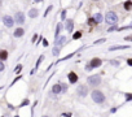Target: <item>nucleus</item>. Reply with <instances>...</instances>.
I'll use <instances>...</instances> for the list:
<instances>
[{
	"label": "nucleus",
	"mask_w": 132,
	"mask_h": 117,
	"mask_svg": "<svg viewBox=\"0 0 132 117\" xmlns=\"http://www.w3.org/2000/svg\"><path fill=\"white\" fill-rule=\"evenodd\" d=\"M92 100L97 104H101L105 102V95L102 94V91L95 90V91H92Z\"/></svg>",
	"instance_id": "obj_1"
},
{
	"label": "nucleus",
	"mask_w": 132,
	"mask_h": 117,
	"mask_svg": "<svg viewBox=\"0 0 132 117\" xmlns=\"http://www.w3.org/2000/svg\"><path fill=\"white\" fill-rule=\"evenodd\" d=\"M87 82H88L89 86H98V85L101 83V77H100V74L91 75V77H88Z\"/></svg>",
	"instance_id": "obj_2"
},
{
	"label": "nucleus",
	"mask_w": 132,
	"mask_h": 117,
	"mask_svg": "<svg viewBox=\"0 0 132 117\" xmlns=\"http://www.w3.org/2000/svg\"><path fill=\"white\" fill-rule=\"evenodd\" d=\"M105 20H106V22H108V24L114 25V24H117V21H118V16L115 14L114 12H108V13H106Z\"/></svg>",
	"instance_id": "obj_3"
},
{
	"label": "nucleus",
	"mask_w": 132,
	"mask_h": 117,
	"mask_svg": "<svg viewBox=\"0 0 132 117\" xmlns=\"http://www.w3.org/2000/svg\"><path fill=\"white\" fill-rule=\"evenodd\" d=\"M3 22H4V25L7 27H12V26H13V24H14L13 18H12L11 16H4V17H3Z\"/></svg>",
	"instance_id": "obj_4"
},
{
	"label": "nucleus",
	"mask_w": 132,
	"mask_h": 117,
	"mask_svg": "<svg viewBox=\"0 0 132 117\" xmlns=\"http://www.w3.org/2000/svg\"><path fill=\"white\" fill-rule=\"evenodd\" d=\"M14 21L17 22V24H23L25 22V14L23 13H21V12H18V13H16L14 16Z\"/></svg>",
	"instance_id": "obj_5"
},
{
	"label": "nucleus",
	"mask_w": 132,
	"mask_h": 117,
	"mask_svg": "<svg viewBox=\"0 0 132 117\" xmlns=\"http://www.w3.org/2000/svg\"><path fill=\"white\" fill-rule=\"evenodd\" d=\"M89 65H91V68H98L100 65H102V61H101V59L95 57V59H92V60H91Z\"/></svg>",
	"instance_id": "obj_6"
},
{
	"label": "nucleus",
	"mask_w": 132,
	"mask_h": 117,
	"mask_svg": "<svg viewBox=\"0 0 132 117\" xmlns=\"http://www.w3.org/2000/svg\"><path fill=\"white\" fill-rule=\"evenodd\" d=\"M67 78H69V81L71 82V83H76V82H78V75H76L75 72H69Z\"/></svg>",
	"instance_id": "obj_7"
},
{
	"label": "nucleus",
	"mask_w": 132,
	"mask_h": 117,
	"mask_svg": "<svg viewBox=\"0 0 132 117\" xmlns=\"http://www.w3.org/2000/svg\"><path fill=\"white\" fill-rule=\"evenodd\" d=\"M78 94L80 96H87V94H88V87L87 86H79L78 87Z\"/></svg>",
	"instance_id": "obj_8"
},
{
	"label": "nucleus",
	"mask_w": 132,
	"mask_h": 117,
	"mask_svg": "<svg viewBox=\"0 0 132 117\" xmlns=\"http://www.w3.org/2000/svg\"><path fill=\"white\" fill-rule=\"evenodd\" d=\"M61 91H63V86H62V85H58V83L53 85V87H52V92L53 94H60Z\"/></svg>",
	"instance_id": "obj_9"
},
{
	"label": "nucleus",
	"mask_w": 132,
	"mask_h": 117,
	"mask_svg": "<svg viewBox=\"0 0 132 117\" xmlns=\"http://www.w3.org/2000/svg\"><path fill=\"white\" fill-rule=\"evenodd\" d=\"M74 29V22L73 20H66V30L69 31V33H71Z\"/></svg>",
	"instance_id": "obj_10"
},
{
	"label": "nucleus",
	"mask_w": 132,
	"mask_h": 117,
	"mask_svg": "<svg viewBox=\"0 0 132 117\" xmlns=\"http://www.w3.org/2000/svg\"><path fill=\"white\" fill-rule=\"evenodd\" d=\"M23 33H25V31H23V29L18 27V29H16V30H14V37H16V38H20V37H22V35H23Z\"/></svg>",
	"instance_id": "obj_11"
},
{
	"label": "nucleus",
	"mask_w": 132,
	"mask_h": 117,
	"mask_svg": "<svg viewBox=\"0 0 132 117\" xmlns=\"http://www.w3.org/2000/svg\"><path fill=\"white\" fill-rule=\"evenodd\" d=\"M8 59V52L5 49H1L0 51V60H7Z\"/></svg>",
	"instance_id": "obj_12"
},
{
	"label": "nucleus",
	"mask_w": 132,
	"mask_h": 117,
	"mask_svg": "<svg viewBox=\"0 0 132 117\" xmlns=\"http://www.w3.org/2000/svg\"><path fill=\"white\" fill-rule=\"evenodd\" d=\"M61 29H62V25L58 24L57 25V29H56V34H54V37H56V40L60 38V33H61Z\"/></svg>",
	"instance_id": "obj_13"
},
{
	"label": "nucleus",
	"mask_w": 132,
	"mask_h": 117,
	"mask_svg": "<svg viewBox=\"0 0 132 117\" xmlns=\"http://www.w3.org/2000/svg\"><path fill=\"white\" fill-rule=\"evenodd\" d=\"M29 16H30L31 18H35V17L38 16V9H35V8L30 9V12H29Z\"/></svg>",
	"instance_id": "obj_14"
},
{
	"label": "nucleus",
	"mask_w": 132,
	"mask_h": 117,
	"mask_svg": "<svg viewBox=\"0 0 132 117\" xmlns=\"http://www.w3.org/2000/svg\"><path fill=\"white\" fill-rule=\"evenodd\" d=\"M124 48H128V46H115V47H110L109 51H117V49H124Z\"/></svg>",
	"instance_id": "obj_15"
},
{
	"label": "nucleus",
	"mask_w": 132,
	"mask_h": 117,
	"mask_svg": "<svg viewBox=\"0 0 132 117\" xmlns=\"http://www.w3.org/2000/svg\"><path fill=\"white\" fill-rule=\"evenodd\" d=\"M124 9H126V11H131V9H132V1H131V0H128V1L124 3Z\"/></svg>",
	"instance_id": "obj_16"
},
{
	"label": "nucleus",
	"mask_w": 132,
	"mask_h": 117,
	"mask_svg": "<svg viewBox=\"0 0 132 117\" xmlns=\"http://www.w3.org/2000/svg\"><path fill=\"white\" fill-rule=\"evenodd\" d=\"M95 20H96V22H97V24H101V22H102V16L100 14V13H96Z\"/></svg>",
	"instance_id": "obj_17"
},
{
	"label": "nucleus",
	"mask_w": 132,
	"mask_h": 117,
	"mask_svg": "<svg viewBox=\"0 0 132 117\" xmlns=\"http://www.w3.org/2000/svg\"><path fill=\"white\" fill-rule=\"evenodd\" d=\"M88 25H89V26H96L97 22H96L95 18H89V20H88Z\"/></svg>",
	"instance_id": "obj_18"
},
{
	"label": "nucleus",
	"mask_w": 132,
	"mask_h": 117,
	"mask_svg": "<svg viewBox=\"0 0 132 117\" xmlns=\"http://www.w3.org/2000/svg\"><path fill=\"white\" fill-rule=\"evenodd\" d=\"M63 42H65V37H61V38H58V39L56 40V44H57V46H61Z\"/></svg>",
	"instance_id": "obj_19"
},
{
	"label": "nucleus",
	"mask_w": 132,
	"mask_h": 117,
	"mask_svg": "<svg viewBox=\"0 0 132 117\" xmlns=\"http://www.w3.org/2000/svg\"><path fill=\"white\" fill-rule=\"evenodd\" d=\"M79 38H82V31H76L73 35V39H79Z\"/></svg>",
	"instance_id": "obj_20"
},
{
	"label": "nucleus",
	"mask_w": 132,
	"mask_h": 117,
	"mask_svg": "<svg viewBox=\"0 0 132 117\" xmlns=\"http://www.w3.org/2000/svg\"><path fill=\"white\" fill-rule=\"evenodd\" d=\"M43 59H44V56H40V57H39V59H38V61H36V66H35V68H38V66H39V65H40V62H41V61H43Z\"/></svg>",
	"instance_id": "obj_21"
},
{
	"label": "nucleus",
	"mask_w": 132,
	"mask_h": 117,
	"mask_svg": "<svg viewBox=\"0 0 132 117\" xmlns=\"http://www.w3.org/2000/svg\"><path fill=\"white\" fill-rule=\"evenodd\" d=\"M105 40H106V39H105V38H101V39H98V40H96V42H95V43H93V44H101V43H104V42H105Z\"/></svg>",
	"instance_id": "obj_22"
},
{
	"label": "nucleus",
	"mask_w": 132,
	"mask_h": 117,
	"mask_svg": "<svg viewBox=\"0 0 132 117\" xmlns=\"http://www.w3.org/2000/svg\"><path fill=\"white\" fill-rule=\"evenodd\" d=\"M51 11H52V5H49V7H48L47 8V11H46V13H44V17H47V16H48V13H49V12Z\"/></svg>",
	"instance_id": "obj_23"
},
{
	"label": "nucleus",
	"mask_w": 132,
	"mask_h": 117,
	"mask_svg": "<svg viewBox=\"0 0 132 117\" xmlns=\"http://www.w3.org/2000/svg\"><path fill=\"white\" fill-rule=\"evenodd\" d=\"M58 53H60V49L57 48V47H56V48H53V55L54 56H58Z\"/></svg>",
	"instance_id": "obj_24"
},
{
	"label": "nucleus",
	"mask_w": 132,
	"mask_h": 117,
	"mask_svg": "<svg viewBox=\"0 0 132 117\" xmlns=\"http://www.w3.org/2000/svg\"><path fill=\"white\" fill-rule=\"evenodd\" d=\"M66 18V11H62L61 12V20H65Z\"/></svg>",
	"instance_id": "obj_25"
},
{
	"label": "nucleus",
	"mask_w": 132,
	"mask_h": 117,
	"mask_svg": "<svg viewBox=\"0 0 132 117\" xmlns=\"http://www.w3.org/2000/svg\"><path fill=\"white\" fill-rule=\"evenodd\" d=\"M126 99H127V100H132V94H126Z\"/></svg>",
	"instance_id": "obj_26"
},
{
	"label": "nucleus",
	"mask_w": 132,
	"mask_h": 117,
	"mask_svg": "<svg viewBox=\"0 0 132 117\" xmlns=\"http://www.w3.org/2000/svg\"><path fill=\"white\" fill-rule=\"evenodd\" d=\"M21 69H22V65H18L17 68H16V70H14V72H16V73H18V72H21Z\"/></svg>",
	"instance_id": "obj_27"
},
{
	"label": "nucleus",
	"mask_w": 132,
	"mask_h": 117,
	"mask_svg": "<svg viewBox=\"0 0 132 117\" xmlns=\"http://www.w3.org/2000/svg\"><path fill=\"white\" fill-rule=\"evenodd\" d=\"M110 64H111V65H114V66H118V61H115V60H111Z\"/></svg>",
	"instance_id": "obj_28"
},
{
	"label": "nucleus",
	"mask_w": 132,
	"mask_h": 117,
	"mask_svg": "<svg viewBox=\"0 0 132 117\" xmlns=\"http://www.w3.org/2000/svg\"><path fill=\"white\" fill-rule=\"evenodd\" d=\"M61 117H73V116L70 115V113H62V115H61Z\"/></svg>",
	"instance_id": "obj_29"
},
{
	"label": "nucleus",
	"mask_w": 132,
	"mask_h": 117,
	"mask_svg": "<svg viewBox=\"0 0 132 117\" xmlns=\"http://www.w3.org/2000/svg\"><path fill=\"white\" fill-rule=\"evenodd\" d=\"M4 68H5V66H4V64H3L1 61H0V72H3V70H4Z\"/></svg>",
	"instance_id": "obj_30"
},
{
	"label": "nucleus",
	"mask_w": 132,
	"mask_h": 117,
	"mask_svg": "<svg viewBox=\"0 0 132 117\" xmlns=\"http://www.w3.org/2000/svg\"><path fill=\"white\" fill-rule=\"evenodd\" d=\"M43 46H44V47L48 46V40H47V39H43Z\"/></svg>",
	"instance_id": "obj_31"
},
{
	"label": "nucleus",
	"mask_w": 132,
	"mask_h": 117,
	"mask_svg": "<svg viewBox=\"0 0 132 117\" xmlns=\"http://www.w3.org/2000/svg\"><path fill=\"white\" fill-rule=\"evenodd\" d=\"M127 64L130 65V66H132V59H128L127 60Z\"/></svg>",
	"instance_id": "obj_32"
},
{
	"label": "nucleus",
	"mask_w": 132,
	"mask_h": 117,
	"mask_svg": "<svg viewBox=\"0 0 132 117\" xmlns=\"http://www.w3.org/2000/svg\"><path fill=\"white\" fill-rule=\"evenodd\" d=\"M115 29H117V27H115V26H114V25H113V26H111V27H109V30H108V31H113V30H115Z\"/></svg>",
	"instance_id": "obj_33"
},
{
	"label": "nucleus",
	"mask_w": 132,
	"mask_h": 117,
	"mask_svg": "<svg viewBox=\"0 0 132 117\" xmlns=\"http://www.w3.org/2000/svg\"><path fill=\"white\" fill-rule=\"evenodd\" d=\"M36 39H38V35H36V34H35V35L33 37V42L35 43V42H36Z\"/></svg>",
	"instance_id": "obj_34"
},
{
	"label": "nucleus",
	"mask_w": 132,
	"mask_h": 117,
	"mask_svg": "<svg viewBox=\"0 0 132 117\" xmlns=\"http://www.w3.org/2000/svg\"><path fill=\"white\" fill-rule=\"evenodd\" d=\"M124 39H126V40H132V37H126Z\"/></svg>",
	"instance_id": "obj_35"
},
{
	"label": "nucleus",
	"mask_w": 132,
	"mask_h": 117,
	"mask_svg": "<svg viewBox=\"0 0 132 117\" xmlns=\"http://www.w3.org/2000/svg\"><path fill=\"white\" fill-rule=\"evenodd\" d=\"M34 1H35V3H41L43 0H34Z\"/></svg>",
	"instance_id": "obj_36"
},
{
	"label": "nucleus",
	"mask_w": 132,
	"mask_h": 117,
	"mask_svg": "<svg viewBox=\"0 0 132 117\" xmlns=\"http://www.w3.org/2000/svg\"><path fill=\"white\" fill-rule=\"evenodd\" d=\"M43 117H48V116H43Z\"/></svg>",
	"instance_id": "obj_37"
},
{
	"label": "nucleus",
	"mask_w": 132,
	"mask_h": 117,
	"mask_svg": "<svg viewBox=\"0 0 132 117\" xmlns=\"http://www.w3.org/2000/svg\"><path fill=\"white\" fill-rule=\"evenodd\" d=\"M14 117H18V116H14Z\"/></svg>",
	"instance_id": "obj_38"
}]
</instances>
